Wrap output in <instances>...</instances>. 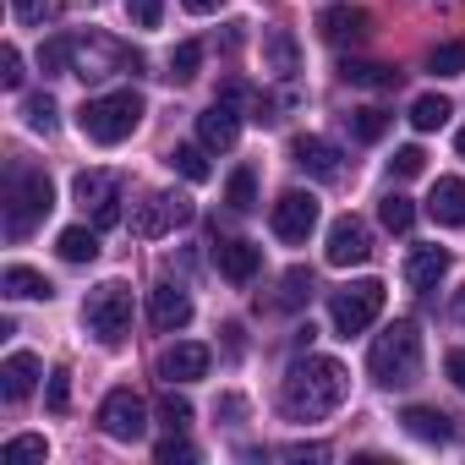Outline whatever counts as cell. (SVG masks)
I'll return each instance as SVG.
<instances>
[{"instance_id":"40","label":"cell","mask_w":465,"mask_h":465,"mask_svg":"<svg viewBox=\"0 0 465 465\" xmlns=\"http://www.w3.org/2000/svg\"><path fill=\"white\" fill-rule=\"evenodd\" d=\"M153 460H159V465H192V460H197V449H192L186 438H164V443L153 449Z\"/></svg>"},{"instance_id":"39","label":"cell","mask_w":465,"mask_h":465,"mask_svg":"<svg viewBox=\"0 0 465 465\" xmlns=\"http://www.w3.org/2000/svg\"><path fill=\"white\" fill-rule=\"evenodd\" d=\"M389 170H394L400 181H411V175H421V170H427V153H421V148L411 143V148H400V153L389 159Z\"/></svg>"},{"instance_id":"3","label":"cell","mask_w":465,"mask_h":465,"mask_svg":"<svg viewBox=\"0 0 465 465\" xmlns=\"http://www.w3.org/2000/svg\"><path fill=\"white\" fill-rule=\"evenodd\" d=\"M367 372L383 389H411L421 378V334H416V323H405V318L389 323L367 351Z\"/></svg>"},{"instance_id":"44","label":"cell","mask_w":465,"mask_h":465,"mask_svg":"<svg viewBox=\"0 0 465 465\" xmlns=\"http://www.w3.org/2000/svg\"><path fill=\"white\" fill-rule=\"evenodd\" d=\"M12 12H17V23H23V28H39V23H45V12H50V0H12Z\"/></svg>"},{"instance_id":"35","label":"cell","mask_w":465,"mask_h":465,"mask_svg":"<svg viewBox=\"0 0 465 465\" xmlns=\"http://www.w3.org/2000/svg\"><path fill=\"white\" fill-rule=\"evenodd\" d=\"M197 66H203V45H192V39H186V45H175V55H170V72H164V77H170V83H192V77H197Z\"/></svg>"},{"instance_id":"48","label":"cell","mask_w":465,"mask_h":465,"mask_svg":"<svg viewBox=\"0 0 465 465\" xmlns=\"http://www.w3.org/2000/svg\"><path fill=\"white\" fill-rule=\"evenodd\" d=\"M454 318H460V323H465V291H460V302H454Z\"/></svg>"},{"instance_id":"9","label":"cell","mask_w":465,"mask_h":465,"mask_svg":"<svg viewBox=\"0 0 465 465\" xmlns=\"http://www.w3.org/2000/svg\"><path fill=\"white\" fill-rule=\"evenodd\" d=\"M72 192H77L83 213H94V230L121 224V181H115L110 170H83V175L72 181Z\"/></svg>"},{"instance_id":"32","label":"cell","mask_w":465,"mask_h":465,"mask_svg":"<svg viewBox=\"0 0 465 465\" xmlns=\"http://www.w3.org/2000/svg\"><path fill=\"white\" fill-rule=\"evenodd\" d=\"M0 460H6V465H23V460H50V443H45L39 432H17V438H6Z\"/></svg>"},{"instance_id":"11","label":"cell","mask_w":465,"mask_h":465,"mask_svg":"<svg viewBox=\"0 0 465 465\" xmlns=\"http://www.w3.org/2000/svg\"><path fill=\"white\" fill-rule=\"evenodd\" d=\"M323 258H329L334 269L367 263V258H372V230H367L356 213H340V219L329 224V247H323Z\"/></svg>"},{"instance_id":"46","label":"cell","mask_w":465,"mask_h":465,"mask_svg":"<svg viewBox=\"0 0 465 465\" xmlns=\"http://www.w3.org/2000/svg\"><path fill=\"white\" fill-rule=\"evenodd\" d=\"M443 372H449V383L465 394V351H449V356H443Z\"/></svg>"},{"instance_id":"6","label":"cell","mask_w":465,"mask_h":465,"mask_svg":"<svg viewBox=\"0 0 465 465\" xmlns=\"http://www.w3.org/2000/svg\"><path fill=\"white\" fill-rule=\"evenodd\" d=\"M83 323H88V334H94L99 345H121L126 329H132V291H126L121 280L88 291V302H83Z\"/></svg>"},{"instance_id":"25","label":"cell","mask_w":465,"mask_h":465,"mask_svg":"<svg viewBox=\"0 0 465 465\" xmlns=\"http://www.w3.org/2000/svg\"><path fill=\"white\" fill-rule=\"evenodd\" d=\"M55 252H61L66 263H94V258H99V230H88V224H66L61 236H55Z\"/></svg>"},{"instance_id":"16","label":"cell","mask_w":465,"mask_h":465,"mask_svg":"<svg viewBox=\"0 0 465 465\" xmlns=\"http://www.w3.org/2000/svg\"><path fill=\"white\" fill-rule=\"evenodd\" d=\"M400 421H405V432L416 443H460V421L449 411H438V405H411Z\"/></svg>"},{"instance_id":"43","label":"cell","mask_w":465,"mask_h":465,"mask_svg":"<svg viewBox=\"0 0 465 465\" xmlns=\"http://www.w3.org/2000/svg\"><path fill=\"white\" fill-rule=\"evenodd\" d=\"M45 400H50V411H66V400H72V372H66V367H55V372H50Z\"/></svg>"},{"instance_id":"27","label":"cell","mask_w":465,"mask_h":465,"mask_svg":"<svg viewBox=\"0 0 465 465\" xmlns=\"http://www.w3.org/2000/svg\"><path fill=\"white\" fill-rule=\"evenodd\" d=\"M449 115H454V104H449L443 94H421V99L411 104V126H416V132H438Z\"/></svg>"},{"instance_id":"8","label":"cell","mask_w":465,"mask_h":465,"mask_svg":"<svg viewBox=\"0 0 465 465\" xmlns=\"http://www.w3.org/2000/svg\"><path fill=\"white\" fill-rule=\"evenodd\" d=\"M186 219H192V197H181V192H148L132 208V236L159 242V236H170V230L186 224Z\"/></svg>"},{"instance_id":"12","label":"cell","mask_w":465,"mask_h":465,"mask_svg":"<svg viewBox=\"0 0 465 465\" xmlns=\"http://www.w3.org/2000/svg\"><path fill=\"white\" fill-rule=\"evenodd\" d=\"M318 230V197L312 192H280L274 203V236L280 242H307Z\"/></svg>"},{"instance_id":"14","label":"cell","mask_w":465,"mask_h":465,"mask_svg":"<svg viewBox=\"0 0 465 465\" xmlns=\"http://www.w3.org/2000/svg\"><path fill=\"white\" fill-rule=\"evenodd\" d=\"M236 137H242V110L236 104H224V99H213L203 115H197V143L203 148H236Z\"/></svg>"},{"instance_id":"31","label":"cell","mask_w":465,"mask_h":465,"mask_svg":"<svg viewBox=\"0 0 465 465\" xmlns=\"http://www.w3.org/2000/svg\"><path fill=\"white\" fill-rule=\"evenodd\" d=\"M23 121H28V132H55L61 126V110H55V99L50 94H34V99H23Z\"/></svg>"},{"instance_id":"29","label":"cell","mask_w":465,"mask_h":465,"mask_svg":"<svg viewBox=\"0 0 465 465\" xmlns=\"http://www.w3.org/2000/svg\"><path fill=\"white\" fill-rule=\"evenodd\" d=\"M312 269H285V280H280V296H274V307H307L312 302Z\"/></svg>"},{"instance_id":"22","label":"cell","mask_w":465,"mask_h":465,"mask_svg":"<svg viewBox=\"0 0 465 465\" xmlns=\"http://www.w3.org/2000/svg\"><path fill=\"white\" fill-rule=\"evenodd\" d=\"M34 383H39V356H34V351L6 356V367H0V394L17 405V400H28V394H34Z\"/></svg>"},{"instance_id":"38","label":"cell","mask_w":465,"mask_h":465,"mask_svg":"<svg viewBox=\"0 0 465 465\" xmlns=\"http://www.w3.org/2000/svg\"><path fill=\"white\" fill-rule=\"evenodd\" d=\"M159 421H164V427H170V432H181V427H186V421H192V400H186V394H175V389H170V394H164V400H159Z\"/></svg>"},{"instance_id":"13","label":"cell","mask_w":465,"mask_h":465,"mask_svg":"<svg viewBox=\"0 0 465 465\" xmlns=\"http://www.w3.org/2000/svg\"><path fill=\"white\" fill-rule=\"evenodd\" d=\"M208 361H213L208 345L181 340V345H170V351L159 356V378H164V383H197V378H208Z\"/></svg>"},{"instance_id":"2","label":"cell","mask_w":465,"mask_h":465,"mask_svg":"<svg viewBox=\"0 0 465 465\" xmlns=\"http://www.w3.org/2000/svg\"><path fill=\"white\" fill-rule=\"evenodd\" d=\"M50 208H55L50 175L34 170V164H23V159H12L6 164V192H0V224H6V236L12 242H28L34 230L50 219Z\"/></svg>"},{"instance_id":"18","label":"cell","mask_w":465,"mask_h":465,"mask_svg":"<svg viewBox=\"0 0 465 465\" xmlns=\"http://www.w3.org/2000/svg\"><path fill=\"white\" fill-rule=\"evenodd\" d=\"M449 280V252L443 247H411V258H405V285L411 291H438Z\"/></svg>"},{"instance_id":"30","label":"cell","mask_w":465,"mask_h":465,"mask_svg":"<svg viewBox=\"0 0 465 465\" xmlns=\"http://www.w3.org/2000/svg\"><path fill=\"white\" fill-rule=\"evenodd\" d=\"M224 203L236 208V213H252V208H258V175H252L247 164H242L236 175H230V186H224Z\"/></svg>"},{"instance_id":"1","label":"cell","mask_w":465,"mask_h":465,"mask_svg":"<svg viewBox=\"0 0 465 465\" xmlns=\"http://www.w3.org/2000/svg\"><path fill=\"white\" fill-rule=\"evenodd\" d=\"M351 394V372L334 361V356H307L285 372V389H280V405L291 421H323L345 405Z\"/></svg>"},{"instance_id":"42","label":"cell","mask_w":465,"mask_h":465,"mask_svg":"<svg viewBox=\"0 0 465 465\" xmlns=\"http://www.w3.org/2000/svg\"><path fill=\"white\" fill-rule=\"evenodd\" d=\"M126 12H132V23H137V28H159L164 0H126Z\"/></svg>"},{"instance_id":"47","label":"cell","mask_w":465,"mask_h":465,"mask_svg":"<svg viewBox=\"0 0 465 465\" xmlns=\"http://www.w3.org/2000/svg\"><path fill=\"white\" fill-rule=\"evenodd\" d=\"M181 6H186V12H197V17H208V12H219V6H224V0H181Z\"/></svg>"},{"instance_id":"34","label":"cell","mask_w":465,"mask_h":465,"mask_svg":"<svg viewBox=\"0 0 465 465\" xmlns=\"http://www.w3.org/2000/svg\"><path fill=\"white\" fill-rule=\"evenodd\" d=\"M39 66H45V77H72V34L66 39H45Z\"/></svg>"},{"instance_id":"10","label":"cell","mask_w":465,"mask_h":465,"mask_svg":"<svg viewBox=\"0 0 465 465\" xmlns=\"http://www.w3.org/2000/svg\"><path fill=\"white\" fill-rule=\"evenodd\" d=\"M99 427H104V438H115V443H137V438L148 432V405H143V394H132V389L104 394Z\"/></svg>"},{"instance_id":"37","label":"cell","mask_w":465,"mask_h":465,"mask_svg":"<svg viewBox=\"0 0 465 465\" xmlns=\"http://www.w3.org/2000/svg\"><path fill=\"white\" fill-rule=\"evenodd\" d=\"M427 72H432V77H460V72H465V45H460V39H454V45H438V50L427 55Z\"/></svg>"},{"instance_id":"24","label":"cell","mask_w":465,"mask_h":465,"mask_svg":"<svg viewBox=\"0 0 465 465\" xmlns=\"http://www.w3.org/2000/svg\"><path fill=\"white\" fill-rule=\"evenodd\" d=\"M263 61H269L274 77H296V66H302L296 34H291V28H269V34H263Z\"/></svg>"},{"instance_id":"26","label":"cell","mask_w":465,"mask_h":465,"mask_svg":"<svg viewBox=\"0 0 465 465\" xmlns=\"http://www.w3.org/2000/svg\"><path fill=\"white\" fill-rule=\"evenodd\" d=\"M340 77H345L351 88H394V83H400V72H394V66H378V61H345Z\"/></svg>"},{"instance_id":"36","label":"cell","mask_w":465,"mask_h":465,"mask_svg":"<svg viewBox=\"0 0 465 465\" xmlns=\"http://www.w3.org/2000/svg\"><path fill=\"white\" fill-rule=\"evenodd\" d=\"M389 121H394V115H383V110H372V104H367V110H356V115H351V137H356V143H378V137L389 132Z\"/></svg>"},{"instance_id":"28","label":"cell","mask_w":465,"mask_h":465,"mask_svg":"<svg viewBox=\"0 0 465 465\" xmlns=\"http://www.w3.org/2000/svg\"><path fill=\"white\" fill-rule=\"evenodd\" d=\"M170 170H181L186 181H208V175H213L203 143H175V148H170Z\"/></svg>"},{"instance_id":"5","label":"cell","mask_w":465,"mask_h":465,"mask_svg":"<svg viewBox=\"0 0 465 465\" xmlns=\"http://www.w3.org/2000/svg\"><path fill=\"white\" fill-rule=\"evenodd\" d=\"M383 280H351V285H340L334 296H329V323L351 340V334H361V329H372L378 323V312H383Z\"/></svg>"},{"instance_id":"19","label":"cell","mask_w":465,"mask_h":465,"mask_svg":"<svg viewBox=\"0 0 465 465\" xmlns=\"http://www.w3.org/2000/svg\"><path fill=\"white\" fill-rule=\"evenodd\" d=\"M427 213H432L443 230H465V181H460V175H443V181L427 192Z\"/></svg>"},{"instance_id":"23","label":"cell","mask_w":465,"mask_h":465,"mask_svg":"<svg viewBox=\"0 0 465 465\" xmlns=\"http://www.w3.org/2000/svg\"><path fill=\"white\" fill-rule=\"evenodd\" d=\"M0 291H6L12 302H50L55 296V285L39 269H28V263H12L6 274H0Z\"/></svg>"},{"instance_id":"15","label":"cell","mask_w":465,"mask_h":465,"mask_svg":"<svg viewBox=\"0 0 465 465\" xmlns=\"http://www.w3.org/2000/svg\"><path fill=\"white\" fill-rule=\"evenodd\" d=\"M148 318H153V329L159 334H175V329H186L192 323V296L181 291V285H153L148 291Z\"/></svg>"},{"instance_id":"45","label":"cell","mask_w":465,"mask_h":465,"mask_svg":"<svg viewBox=\"0 0 465 465\" xmlns=\"http://www.w3.org/2000/svg\"><path fill=\"white\" fill-rule=\"evenodd\" d=\"M280 460H329V443H285Z\"/></svg>"},{"instance_id":"4","label":"cell","mask_w":465,"mask_h":465,"mask_svg":"<svg viewBox=\"0 0 465 465\" xmlns=\"http://www.w3.org/2000/svg\"><path fill=\"white\" fill-rule=\"evenodd\" d=\"M143 94H132V88H115V94H99V99H88L83 104V115H77V126H83V137L88 143H99V148H115V143H126L137 126H143Z\"/></svg>"},{"instance_id":"49","label":"cell","mask_w":465,"mask_h":465,"mask_svg":"<svg viewBox=\"0 0 465 465\" xmlns=\"http://www.w3.org/2000/svg\"><path fill=\"white\" fill-rule=\"evenodd\" d=\"M454 148H460V159H465V126H460V137H454Z\"/></svg>"},{"instance_id":"41","label":"cell","mask_w":465,"mask_h":465,"mask_svg":"<svg viewBox=\"0 0 465 465\" xmlns=\"http://www.w3.org/2000/svg\"><path fill=\"white\" fill-rule=\"evenodd\" d=\"M0 88H23V55H17V45L0 50Z\"/></svg>"},{"instance_id":"33","label":"cell","mask_w":465,"mask_h":465,"mask_svg":"<svg viewBox=\"0 0 465 465\" xmlns=\"http://www.w3.org/2000/svg\"><path fill=\"white\" fill-rule=\"evenodd\" d=\"M378 219L394 230V236H405V230H411V219H416V208H411V197H405V192H389V197L378 203Z\"/></svg>"},{"instance_id":"20","label":"cell","mask_w":465,"mask_h":465,"mask_svg":"<svg viewBox=\"0 0 465 465\" xmlns=\"http://www.w3.org/2000/svg\"><path fill=\"white\" fill-rule=\"evenodd\" d=\"M318 34H323L329 45H361V39L372 34V17L356 12V6H334V12L318 17Z\"/></svg>"},{"instance_id":"21","label":"cell","mask_w":465,"mask_h":465,"mask_svg":"<svg viewBox=\"0 0 465 465\" xmlns=\"http://www.w3.org/2000/svg\"><path fill=\"white\" fill-rule=\"evenodd\" d=\"M291 159H296L307 175H318V181H334V175H340V148H334L329 137H296V143H291Z\"/></svg>"},{"instance_id":"17","label":"cell","mask_w":465,"mask_h":465,"mask_svg":"<svg viewBox=\"0 0 465 465\" xmlns=\"http://www.w3.org/2000/svg\"><path fill=\"white\" fill-rule=\"evenodd\" d=\"M213 263H219V274L230 285H252L258 269H263V247H252V242H219L213 247Z\"/></svg>"},{"instance_id":"7","label":"cell","mask_w":465,"mask_h":465,"mask_svg":"<svg viewBox=\"0 0 465 465\" xmlns=\"http://www.w3.org/2000/svg\"><path fill=\"white\" fill-rule=\"evenodd\" d=\"M137 66H143V55L115 45V39H99V34L72 39V77L94 83V77H115V72H137Z\"/></svg>"}]
</instances>
